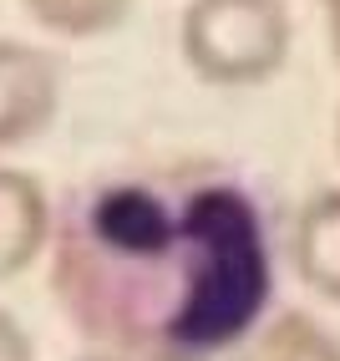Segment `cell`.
Wrapping results in <instances>:
<instances>
[{"instance_id":"3","label":"cell","mask_w":340,"mask_h":361,"mask_svg":"<svg viewBox=\"0 0 340 361\" xmlns=\"http://www.w3.org/2000/svg\"><path fill=\"white\" fill-rule=\"evenodd\" d=\"M61 112V61L36 41L0 36V153L41 137Z\"/></svg>"},{"instance_id":"1","label":"cell","mask_w":340,"mask_h":361,"mask_svg":"<svg viewBox=\"0 0 340 361\" xmlns=\"http://www.w3.org/2000/svg\"><path fill=\"white\" fill-rule=\"evenodd\" d=\"M46 255L66 321L132 361H224L275 285L259 204L208 173L82 183Z\"/></svg>"},{"instance_id":"2","label":"cell","mask_w":340,"mask_h":361,"mask_svg":"<svg viewBox=\"0 0 340 361\" xmlns=\"http://www.w3.org/2000/svg\"><path fill=\"white\" fill-rule=\"evenodd\" d=\"M178 46L199 82L259 87L284 71L295 46V16L284 0H188Z\"/></svg>"},{"instance_id":"9","label":"cell","mask_w":340,"mask_h":361,"mask_svg":"<svg viewBox=\"0 0 340 361\" xmlns=\"http://www.w3.org/2000/svg\"><path fill=\"white\" fill-rule=\"evenodd\" d=\"M320 16H325V41H330V56L340 66V0H320Z\"/></svg>"},{"instance_id":"10","label":"cell","mask_w":340,"mask_h":361,"mask_svg":"<svg viewBox=\"0 0 340 361\" xmlns=\"http://www.w3.org/2000/svg\"><path fill=\"white\" fill-rule=\"evenodd\" d=\"M77 361H132V356H122V351H96V346H92V351L77 356Z\"/></svg>"},{"instance_id":"11","label":"cell","mask_w":340,"mask_h":361,"mask_svg":"<svg viewBox=\"0 0 340 361\" xmlns=\"http://www.w3.org/2000/svg\"><path fill=\"white\" fill-rule=\"evenodd\" d=\"M335 153H340V117H335Z\"/></svg>"},{"instance_id":"7","label":"cell","mask_w":340,"mask_h":361,"mask_svg":"<svg viewBox=\"0 0 340 361\" xmlns=\"http://www.w3.org/2000/svg\"><path fill=\"white\" fill-rule=\"evenodd\" d=\"M137 0H20L46 36H61V41H96V36H112L117 26H127Z\"/></svg>"},{"instance_id":"4","label":"cell","mask_w":340,"mask_h":361,"mask_svg":"<svg viewBox=\"0 0 340 361\" xmlns=\"http://www.w3.org/2000/svg\"><path fill=\"white\" fill-rule=\"evenodd\" d=\"M51 194L31 168L0 163V285L20 280L51 245Z\"/></svg>"},{"instance_id":"6","label":"cell","mask_w":340,"mask_h":361,"mask_svg":"<svg viewBox=\"0 0 340 361\" xmlns=\"http://www.w3.org/2000/svg\"><path fill=\"white\" fill-rule=\"evenodd\" d=\"M224 361H340V336L310 310H275Z\"/></svg>"},{"instance_id":"8","label":"cell","mask_w":340,"mask_h":361,"mask_svg":"<svg viewBox=\"0 0 340 361\" xmlns=\"http://www.w3.org/2000/svg\"><path fill=\"white\" fill-rule=\"evenodd\" d=\"M0 361H36V346H31V331L20 326L6 305H0Z\"/></svg>"},{"instance_id":"5","label":"cell","mask_w":340,"mask_h":361,"mask_svg":"<svg viewBox=\"0 0 340 361\" xmlns=\"http://www.w3.org/2000/svg\"><path fill=\"white\" fill-rule=\"evenodd\" d=\"M289 264L320 300L340 305V188L305 199L289 229Z\"/></svg>"}]
</instances>
